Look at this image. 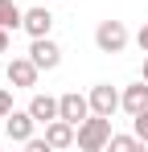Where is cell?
<instances>
[{"label":"cell","instance_id":"obj_12","mask_svg":"<svg viewBox=\"0 0 148 152\" xmlns=\"http://www.w3.org/2000/svg\"><path fill=\"white\" fill-rule=\"evenodd\" d=\"M25 21V8L17 4V0H0V25L4 29H21Z\"/></svg>","mask_w":148,"mask_h":152},{"label":"cell","instance_id":"obj_5","mask_svg":"<svg viewBox=\"0 0 148 152\" xmlns=\"http://www.w3.org/2000/svg\"><path fill=\"white\" fill-rule=\"evenodd\" d=\"M119 107H123V91H115L111 82L91 86V111H95V115H115Z\"/></svg>","mask_w":148,"mask_h":152},{"label":"cell","instance_id":"obj_17","mask_svg":"<svg viewBox=\"0 0 148 152\" xmlns=\"http://www.w3.org/2000/svg\"><path fill=\"white\" fill-rule=\"evenodd\" d=\"M8 33H12V29H4V25H0V53H8Z\"/></svg>","mask_w":148,"mask_h":152},{"label":"cell","instance_id":"obj_14","mask_svg":"<svg viewBox=\"0 0 148 152\" xmlns=\"http://www.w3.org/2000/svg\"><path fill=\"white\" fill-rule=\"evenodd\" d=\"M132 127H136V136L148 144V111H136V115H132Z\"/></svg>","mask_w":148,"mask_h":152},{"label":"cell","instance_id":"obj_7","mask_svg":"<svg viewBox=\"0 0 148 152\" xmlns=\"http://www.w3.org/2000/svg\"><path fill=\"white\" fill-rule=\"evenodd\" d=\"M62 103V119H70L74 127L82 124L86 115H91V95H78V91H66V95H58Z\"/></svg>","mask_w":148,"mask_h":152},{"label":"cell","instance_id":"obj_4","mask_svg":"<svg viewBox=\"0 0 148 152\" xmlns=\"http://www.w3.org/2000/svg\"><path fill=\"white\" fill-rule=\"evenodd\" d=\"M33 127H37V119H33L29 107H25V111L12 107V111L4 115V136H8L12 144H29V140H33Z\"/></svg>","mask_w":148,"mask_h":152},{"label":"cell","instance_id":"obj_6","mask_svg":"<svg viewBox=\"0 0 148 152\" xmlns=\"http://www.w3.org/2000/svg\"><path fill=\"white\" fill-rule=\"evenodd\" d=\"M29 58H33L41 70H58V66H62V50H58V41H49V37H33Z\"/></svg>","mask_w":148,"mask_h":152},{"label":"cell","instance_id":"obj_15","mask_svg":"<svg viewBox=\"0 0 148 152\" xmlns=\"http://www.w3.org/2000/svg\"><path fill=\"white\" fill-rule=\"evenodd\" d=\"M8 111H12V91H4V86H0V124H4V115H8Z\"/></svg>","mask_w":148,"mask_h":152},{"label":"cell","instance_id":"obj_8","mask_svg":"<svg viewBox=\"0 0 148 152\" xmlns=\"http://www.w3.org/2000/svg\"><path fill=\"white\" fill-rule=\"evenodd\" d=\"M21 29L29 33V37H49V29H53V12H49L45 4H37V8H25Z\"/></svg>","mask_w":148,"mask_h":152},{"label":"cell","instance_id":"obj_1","mask_svg":"<svg viewBox=\"0 0 148 152\" xmlns=\"http://www.w3.org/2000/svg\"><path fill=\"white\" fill-rule=\"evenodd\" d=\"M82 152H103L111 144V115H86L82 124H78V140H74Z\"/></svg>","mask_w":148,"mask_h":152},{"label":"cell","instance_id":"obj_13","mask_svg":"<svg viewBox=\"0 0 148 152\" xmlns=\"http://www.w3.org/2000/svg\"><path fill=\"white\" fill-rule=\"evenodd\" d=\"M140 144H144L140 136H111V144H107V148H115V152H132V148H140Z\"/></svg>","mask_w":148,"mask_h":152},{"label":"cell","instance_id":"obj_18","mask_svg":"<svg viewBox=\"0 0 148 152\" xmlns=\"http://www.w3.org/2000/svg\"><path fill=\"white\" fill-rule=\"evenodd\" d=\"M144 78H148V58H144Z\"/></svg>","mask_w":148,"mask_h":152},{"label":"cell","instance_id":"obj_2","mask_svg":"<svg viewBox=\"0 0 148 152\" xmlns=\"http://www.w3.org/2000/svg\"><path fill=\"white\" fill-rule=\"evenodd\" d=\"M95 45H99V53H123L127 50V29H123V21H99Z\"/></svg>","mask_w":148,"mask_h":152},{"label":"cell","instance_id":"obj_10","mask_svg":"<svg viewBox=\"0 0 148 152\" xmlns=\"http://www.w3.org/2000/svg\"><path fill=\"white\" fill-rule=\"evenodd\" d=\"M29 111H33L37 124H53V119L62 115V103L53 99V95H33V99H29Z\"/></svg>","mask_w":148,"mask_h":152},{"label":"cell","instance_id":"obj_9","mask_svg":"<svg viewBox=\"0 0 148 152\" xmlns=\"http://www.w3.org/2000/svg\"><path fill=\"white\" fill-rule=\"evenodd\" d=\"M45 140H49V148H70L74 140H78V127L58 115L53 124H45Z\"/></svg>","mask_w":148,"mask_h":152},{"label":"cell","instance_id":"obj_16","mask_svg":"<svg viewBox=\"0 0 148 152\" xmlns=\"http://www.w3.org/2000/svg\"><path fill=\"white\" fill-rule=\"evenodd\" d=\"M136 45H140V50L148 53V21H144V25H140V33H136Z\"/></svg>","mask_w":148,"mask_h":152},{"label":"cell","instance_id":"obj_11","mask_svg":"<svg viewBox=\"0 0 148 152\" xmlns=\"http://www.w3.org/2000/svg\"><path fill=\"white\" fill-rule=\"evenodd\" d=\"M123 111H127V115H136V111H148V78H144V82H132V86H123Z\"/></svg>","mask_w":148,"mask_h":152},{"label":"cell","instance_id":"obj_3","mask_svg":"<svg viewBox=\"0 0 148 152\" xmlns=\"http://www.w3.org/2000/svg\"><path fill=\"white\" fill-rule=\"evenodd\" d=\"M4 74H8V82H12V91H33V86H37V74H41V66L25 53V58H12V62L4 66Z\"/></svg>","mask_w":148,"mask_h":152}]
</instances>
